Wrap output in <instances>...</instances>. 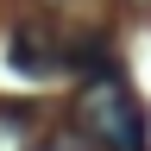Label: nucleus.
I'll return each instance as SVG.
<instances>
[{"mask_svg": "<svg viewBox=\"0 0 151 151\" xmlns=\"http://www.w3.org/2000/svg\"><path fill=\"white\" fill-rule=\"evenodd\" d=\"M38 151H76V145H63V139H50V145H38Z\"/></svg>", "mask_w": 151, "mask_h": 151, "instance_id": "3", "label": "nucleus"}, {"mask_svg": "<svg viewBox=\"0 0 151 151\" xmlns=\"http://www.w3.org/2000/svg\"><path fill=\"white\" fill-rule=\"evenodd\" d=\"M25 107H0V151H19V145H25Z\"/></svg>", "mask_w": 151, "mask_h": 151, "instance_id": "2", "label": "nucleus"}, {"mask_svg": "<svg viewBox=\"0 0 151 151\" xmlns=\"http://www.w3.org/2000/svg\"><path fill=\"white\" fill-rule=\"evenodd\" d=\"M76 113H82V132L101 151H145V107L132 101V88L120 82V69H94V82L82 88V101H76Z\"/></svg>", "mask_w": 151, "mask_h": 151, "instance_id": "1", "label": "nucleus"}]
</instances>
